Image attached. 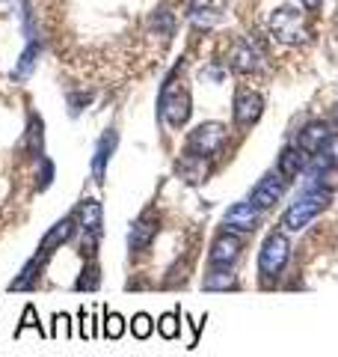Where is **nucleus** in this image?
Masks as SVG:
<instances>
[{
  "mask_svg": "<svg viewBox=\"0 0 338 357\" xmlns=\"http://www.w3.org/2000/svg\"><path fill=\"white\" fill-rule=\"evenodd\" d=\"M101 333H104V340H119L125 333V319L113 310H104V331Z\"/></svg>",
  "mask_w": 338,
  "mask_h": 357,
  "instance_id": "nucleus-24",
  "label": "nucleus"
},
{
  "mask_svg": "<svg viewBox=\"0 0 338 357\" xmlns=\"http://www.w3.org/2000/svg\"><path fill=\"white\" fill-rule=\"evenodd\" d=\"M39 331L42 333V337H45V331H42V321H39V316H36V307H33V304H27L24 307V316H21V325L15 328V337H21V333H24V331Z\"/></svg>",
  "mask_w": 338,
  "mask_h": 357,
  "instance_id": "nucleus-27",
  "label": "nucleus"
},
{
  "mask_svg": "<svg viewBox=\"0 0 338 357\" xmlns=\"http://www.w3.org/2000/svg\"><path fill=\"white\" fill-rule=\"evenodd\" d=\"M205 289L208 292H229V289H238V277H234L229 268H217L205 277Z\"/></svg>",
  "mask_w": 338,
  "mask_h": 357,
  "instance_id": "nucleus-19",
  "label": "nucleus"
},
{
  "mask_svg": "<svg viewBox=\"0 0 338 357\" xmlns=\"http://www.w3.org/2000/svg\"><path fill=\"white\" fill-rule=\"evenodd\" d=\"M154 236H157L154 218H152V215H143V218L131 227V232H128V248H131V253H143V250L152 244Z\"/></svg>",
  "mask_w": 338,
  "mask_h": 357,
  "instance_id": "nucleus-17",
  "label": "nucleus"
},
{
  "mask_svg": "<svg viewBox=\"0 0 338 357\" xmlns=\"http://www.w3.org/2000/svg\"><path fill=\"white\" fill-rule=\"evenodd\" d=\"M300 3H303L306 13H318V9H321V0H300Z\"/></svg>",
  "mask_w": 338,
  "mask_h": 357,
  "instance_id": "nucleus-32",
  "label": "nucleus"
},
{
  "mask_svg": "<svg viewBox=\"0 0 338 357\" xmlns=\"http://www.w3.org/2000/svg\"><path fill=\"white\" fill-rule=\"evenodd\" d=\"M36 60H39V42H30V45H27V51L21 54V60H18V66H15V72H13L15 81H24V77H30V72L36 69Z\"/></svg>",
  "mask_w": 338,
  "mask_h": 357,
  "instance_id": "nucleus-23",
  "label": "nucleus"
},
{
  "mask_svg": "<svg viewBox=\"0 0 338 357\" xmlns=\"http://www.w3.org/2000/svg\"><path fill=\"white\" fill-rule=\"evenodd\" d=\"M45 265H48V256L36 253L24 268H21V274L15 277V280L9 283V292H30V289H36L39 277H42V271H45Z\"/></svg>",
  "mask_w": 338,
  "mask_h": 357,
  "instance_id": "nucleus-15",
  "label": "nucleus"
},
{
  "mask_svg": "<svg viewBox=\"0 0 338 357\" xmlns=\"http://www.w3.org/2000/svg\"><path fill=\"white\" fill-rule=\"evenodd\" d=\"M291 259V244L282 232H270L261 244V253H258V271L261 277H279L285 271V265Z\"/></svg>",
  "mask_w": 338,
  "mask_h": 357,
  "instance_id": "nucleus-3",
  "label": "nucleus"
},
{
  "mask_svg": "<svg viewBox=\"0 0 338 357\" xmlns=\"http://www.w3.org/2000/svg\"><path fill=\"white\" fill-rule=\"evenodd\" d=\"M98 286H101L98 265H95V259H86V265H83L81 277H77V280H74V289H77V292H95Z\"/></svg>",
  "mask_w": 338,
  "mask_h": 357,
  "instance_id": "nucleus-22",
  "label": "nucleus"
},
{
  "mask_svg": "<svg viewBox=\"0 0 338 357\" xmlns=\"http://www.w3.org/2000/svg\"><path fill=\"white\" fill-rule=\"evenodd\" d=\"M285 178H276V176H264L261 182H258L252 191H250V199L258 206V208H270V206H276L279 199H282V194H285Z\"/></svg>",
  "mask_w": 338,
  "mask_h": 357,
  "instance_id": "nucleus-11",
  "label": "nucleus"
},
{
  "mask_svg": "<svg viewBox=\"0 0 338 357\" xmlns=\"http://www.w3.org/2000/svg\"><path fill=\"white\" fill-rule=\"evenodd\" d=\"M15 9H27L24 0H0V15H9V13H15Z\"/></svg>",
  "mask_w": 338,
  "mask_h": 357,
  "instance_id": "nucleus-31",
  "label": "nucleus"
},
{
  "mask_svg": "<svg viewBox=\"0 0 338 357\" xmlns=\"http://www.w3.org/2000/svg\"><path fill=\"white\" fill-rule=\"evenodd\" d=\"M54 182V164L48 158H39V173H36V188L39 191H45Z\"/></svg>",
  "mask_w": 338,
  "mask_h": 357,
  "instance_id": "nucleus-28",
  "label": "nucleus"
},
{
  "mask_svg": "<svg viewBox=\"0 0 338 357\" xmlns=\"http://www.w3.org/2000/svg\"><path fill=\"white\" fill-rule=\"evenodd\" d=\"M60 333H65V337H69V316H60V312H56V316H54V333H51V337H60Z\"/></svg>",
  "mask_w": 338,
  "mask_h": 357,
  "instance_id": "nucleus-29",
  "label": "nucleus"
},
{
  "mask_svg": "<svg viewBox=\"0 0 338 357\" xmlns=\"http://www.w3.org/2000/svg\"><path fill=\"white\" fill-rule=\"evenodd\" d=\"M116 143H119V134L107 128L104 134H101L98 146H95V158H92V173H95V182L101 185L107 176V161L113 158V152H116Z\"/></svg>",
  "mask_w": 338,
  "mask_h": 357,
  "instance_id": "nucleus-12",
  "label": "nucleus"
},
{
  "mask_svg": "<svg viewBox=\"0 0 338 357\" xmlns=\"http://www.w3.org/2000/svg\"><path fill=\"white\" fill-rule=\"evenodd\" d=\"M131 333H134L137 340H149V337H152V333H154V321H152L149 312H137V316H134Z\"/></svg>",
  "mask_w": 338,
  "mask_h": 357,
  "instance_id": "nucleus-25",
  "label": "nucleus"
},
{
  "mask_svg": "<svg viewBox=\"0 0 338 357\" xmlns=\"http://www.w3.org/2000/svg\"><path fill=\"white\" fill-rule=\"evenodd\" d=\"M241 250H243V238L225 229L223 236H217V241L211 244L208 262H211L214 268H229V265H234V262L241 259Z\"/></svg>",
  "mask_w": 338,
  "mask_h": 357,
  "instance_id": "nucleus-7",
  "label": "nucleus"
},
{
  "mask_svg": "<svg viewBox=\"0 0 338 357\" xmlns=\"http://www.w3.org/2000/svg\"><path fill=\"white\" fill-rule=\"evenodd\" d=\"M321 152H326V155H330V161L338 164V134H332V137L326 140V146H323Z\"/></svg>",
  "mask_w": 338,
  "mask_h": 357,
  "instance_id": "nucleus-30",
  "label": "nucleus"
},
{
  "mask_svg": "<svg viewBox=\"0 0 338 357\" xmlns=\"http://www.w3.org/2000/svg\"><path fill=\"white\" fill-rule=\"evenodd\" d=\"M330 126H335V128H338V105L332 107V114H330Z\"/></svg>",
  "mask_w": 338,
  "mask_h": 357,
  "instance_id": "nucleus-33",
  "label": "nucleus"
},
{
  "mask_svg": "<svg viewBox=\"0 0 338 357\" xmlns=\"http://www.w3.org/2000/svg\"><path fill=\"white\" fill-rule=\"evenodd\" d=\"M264 60V54L255 48L252 45V39H238L232 45V54H229V66L234 72H241V75H252V72H258L261 69V63Z\"/></svg>",
  "mask_w": 338,
  "mask_h": 357,
  "instance_id": "nucleus-8",
  "label": "nucleus"
},
{
  "mask_svg": "<svg viewBox=\"0 0 338 357\" xmlns=\"http://www.w3.org/2000/svg\"><path fill=\"white\" fill-rule=\"evenodd\" d=\"M42 119L39 116H30V126H27V149L33 158H45V131H42Z\"/></svg>",
  "mask_w": 338,
  "mask_h": 357,
  "instance_id": "nucleus-20",
  "label": "nucleus"
},
{
  "mask_svg": "<svg viewBox=\"0 0 338 357\" xmlns=\"http://www.w3.org/2000/svg\"><path fill=\"white\" fill-rule=\"evenodd\" d=\"M261 211L252 199H246V203H234L229 211L223 215V227L229 232H252L258 227V220H261Z\"/></svg>",
  "mask_w": 338,
  "mask_h": 357,
  "instance_id": "nucleus-6",
  "label": "nucleus"
},
{
  "mask_svg": "<svg viewBox=\"0 0 338 357\" xmlns=\"http://www.w3.org/2000/svg\"><path fill=\"white\" fill-rule=\"evenodd\" d=\"M270 36L282 45H306L312 39L309 24L294 6H279L270 15Z\"/></svg>",
  "mask_w": 338,
  "mask_h": 357,
  "instance_id": "nucleus-2",
  "label": "nucleus"
},
{
  "mask_svg": "<svg viewBox=\"0 0 338 357\" xmlns=\"http://www.w3.org/2000/svg\"><path fill=\"white\" fill-rule=\"evenodd\" d=\"M190 96H187V89H175L172 81H166L163 84V93H161V116L169 128H182L187 126V119H190Z\"/></svg>",
  "mask_w": 338,
  "mask_h": 357,
  "instance_id": "nucleus-5",
  "label": "nucleus"
},
{
  "mask_svg": "<svg viewBox=\"0 0 338 357\" xmlns=\"http://www.w3.org/2000/svg\"><path fill=\"white\" fill-rule=\"evenodd\" d=\"M74 220L81 232H98L101 236V227H104V208H101L98 199H83L74 211Z\"/></svg>",
  "mask_w": 338,
  "mask_h": 357,
  "instance_id": "nucleus-16",
  "label": "nucleus"
},
{
  "mask_svg": "<svg viewBox=\"0 0 338 357\" xmlns=\"http://www.w3.org/2000/svg\"><path fill=\"white\" fill-rule=\"evenodd\" d=\"M152 27L157 33H163V36H172V30H175V15L169 13V9H157V13L152 15Z\"/></svg>",
  "mask_w": 338,
  "mask_h": 357,
  "instance_id": "nucleus-26",
  "label": "nucleus"
},
{
  "mask_svg": "<svg viewBox=\"0 0 338 357\" xmlns=\"http://www.w3.org/2000/svg\"><path fill=\"white\" fill-rule=\"evenodd\" d=\"M178 176H182L187 185L205 182V178H208V158H202V155H193V152L182 155V161H178Z\"/></svg>",
  "mask_w": 338,
  "mask_h": 357,
  "instance_id": "nucleus-18",
  "label": "nucleus"
},
{
  "mask_svg": "<svg viewBox=\"0 0 338 357\" xmlns=\"http://www.w3.org/2000/svg\"><path fill=\"white\" fill-rule=\"evenodd\" d=\"M74 223H77L74 218H63V220H56L54 227H51L48 236L42 238L39 253H42V256H48V259H51V256L56 253V248H63V244L74 236Z\"/></svg>",
  "mask_w": 338,
  "mask_h": 357,
  "instance_id": "nucleus-13",
  "label": "nucleus"
},
{
  "mask_svg": "<svg viewBox=\"0 0 338 357\" xmlns=\"http://www.w3.org/2000/svg\"><path fill=\"white\" fill-rule=\"evenodd\" d=\"M225 137H229V131H225L223 122H202V126L190 131L187 152L202 155V158H214L225 146Z\"/></svg>",
  "mask_w": 338,
  "mask_h": 357,
  "instance_id": "nucleus-4",
  "label": "nucleus"
},
{
  "mask_svg": "<svg viewBox=\"0 0 338 357\" xmlns=\"http://www.w3.org/2000/svg\"><path fill=\"white\" fill-rule=\"evenodd\" d=\"M182 310H172V312H163L161 319H157V333H161L163 340H178L182 337Z\"/></svg>",
  "mask_w": 338,
  "mask_h": 357,
  "instance_id": "nucleus-21",
  "label": "nucleus"
},
{
  "mask_svg": "<svg viewBox=\"0 0 338 357\" xmlns=\"http://www.w3.org/2000/svg\"><path fill=\"white\" fill-rule=\"evenodd\" d=\"M330 203H332V191H326V188H303L297 203H291L285 208V215H282V227L288 232L306 229L321 211L330 208Z\"/></svg>",
  "mask_w": 338,
  "mask_h": 357,
  "instance_id": "nucleus-1",
  "label": "nucleus"
},
{
  "mask_svg": "<svg viewBox=\"0 0 338 357\" xmlns=\"http://www.w3.org/2000/svg\"><path fill=\"white\" fill-rule=\"evenodd\" d=\"M306 158L309 155L297 149V146H285L279 152V161H276V173L285 178V182H294V178L306 170Z\"/></svg>",
  "mask_w": 338,
  "mask_h": 357,
  "instance_id": "nucleus-14",
  "label": "nucleus"
},
{
  "mask_svg": "<svg viewBox=\"0 0 338 357\" xmlns=\"http://www.w3.org/2000/svg\"><path fill=\"white\" fill-rule=\"evenodd\" d=\"M330 137H332V126H330V122L314 119V122H309V126L297 134V143H294V146L303 149L306 155H318V152L326 146V140H330Z\"/></svg>",
  "mask_w": 338,
  "mask_h": 357,
  "instance_id": "nucleus-10",
  "label": "nucleus"
},
{
  "mask_svg": "<svg viewBox=\"0 0 338 357\" xmlns=\"http://www.w3.org/2000/svg\"><path fill=\"white\" fill-rule=\"evenodd\" d=\"M261 114H264V98H261V93L241 89V93L234 96V122H238L241 128L255 126V122L261 119Z\"/></svg>",
  "mask_w": 338,
  "mask_h": 357,
  "instance_id": "nucleus-9",
  "label": "nucleus"
}]
</instances>
